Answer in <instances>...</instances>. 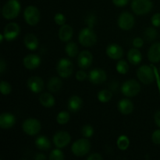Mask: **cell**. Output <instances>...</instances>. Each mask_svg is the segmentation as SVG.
Instances as JSON below:
<instances>
[{"label": "cell", "instance_id": "47", "mask_svg": "<svg viewBox=\"0 0 160 160\" xmlns=\"http://www.w3.org/2000/svg\"><path fill=\"white\" fill-rule=\"evenodd\" d=\"M46 159V156L44 154H42V153H38V154H36L35 156H34V159L36 160H44Z\"/></svg>", "mask_w": 160, "mask_h": 160}, {"label": "cell", "instance_id": "18", "mask_svg": "<svg viewBox=\"0 0 160 160\" xmlns=\"http://www.w3.org/2000/svg\"><path fill=\"white\" fill-rule=\"evenodd\" d=\"M16 117L9 112H3L0 115V127L5 130L10 129L15 125Z\"/></svg>", "mask_w": 160, "mask_h": 160}, {"label": "cell", "instance_id": "33", "mask_svg": "<svg viewBox=\"0 0 160 160\" xmlns=\"http://www.w3.org/2000/svg\"><path fill=\"white\" fill-rule=\"evenodd\" d=\"M69 120H70V113L67 111H62L56 117V121L60 125L67 124Z\"/></svg>", "mask_w": 160, "mask_h": 160}, {"label": "cell", "instance_id": "46", "mask_svg": "<svg viewBox=\"0 0 160 160\" xmlns=\"http://www.w3.org/2000/svg\"><path fill=\"white\" fill-rule=\"evenodd\" d=\"M6 69V62H5L3 59H1V60H0V72H1V73H4Z\"/></svg>", "mask_w": 160, "mask_h": 160}, {"label": "cell", "instance_id": "36", "mask_svg": "<svg viewBox=\"0 0 160 160\" xmlns=\"http://www.w3.org/2000/svg\"><path fill=\"white\" fill-rule=\"evenodd\" d=\"M0 91L1 93L4 95H7L12 92V86L7 81H2L0 83Z\"/></svg>", "mask_w": 160, "mask_h": 160}, {"label": "cell", "instance_id": "16", "mask_svg": "<svg viewBox=\"0 0 160 160\" xmlns=\"http://www.w3.org/2000/svg\"><path fill=\"white\" fill-rule=\"evenodd\" d=\"M106 55L109 56L110 59L114 60H118L120 59L123 56L124 51L123 48L118 44H111L108 45L106 50Z\"/></svg>", "mask_w": 160, "mask_h": 160}, {"label": "cell", "instance_id": "27", "mask_svg": "<svg viewBox=\"0 0 160 160\" xmlns=\"http://www.w3.org/2000/svg\"><path fill=\"white\" fill-rule=\"evenodd\" d=\"M35 145L39 150L47 151L51 148V142L46 136L41 135L36 138Z\"/></svg>", "mask_w": 160, "mask_h": 160}, {"label": "cell", "instance_id": "11", "mask_svg": "<svg viewBox=\"0 0 160 160\" xmlns=\"http://www.w3.org/2000/svg\"><path fill=\"white\" fill-rule=\"evenodd\" d=\"M53 143L56 148H63L70 144L71 141L70 134L67 131H58L53 136Z\"/></svg>", "mask_w": 160, "mask_h": 160}, {"label": "cell", "instance_id": "23", "mask_svg": "<svg viewBox=\"0 0 160 160\" xmlns=\"http://www.w3.org/2000/svg\"><path fill=\"white\" fill-rule=\"evenodd\" d=\"M73 34V30L71 26L64 24L61 26L59 31V38L62 42H67L72 38Z\"/></svg>", "mask_w": 160, "mask_h": 160}, {"label": "cell", "instance_id": "40", "mask_svg": "<svg viewBox=\"0 0 160 160\" xmlns=\"http://www.w3.org/2000/svg\"><path fill=\"white\" fill-rule=\"evenodd\" d=\"M152 141L156 145H160V129L156 130L152 134Z\"/></svg>", "mask_w": 160, "mask_h": 160}, {"label": "cell", "instance_id": "3", "mask_svg": "<svg viewBox=\"0 0 160 160\" xmlns=\"http://www.w3.org/2000/svg\"><path fill=\"white\" fill-rule=\"evenodd\" d=\"M153 7L152 0H132L131 9L136 15H145L151 12Z\"/></svg>", "mask_w": 160, "mask_h": 160}, {"label": "cell", "instance_id": "37", "mask_svg": "<svg viewBox=\"0 0 160 160\" xmlns=\"http://www.w3.org/2000/svg\"><path fill=\"white\" fill-rule=\"evenodd\" d=\"M85 23L87 26L90 28H93L96 23V17L93 13H91L87 16L85 19Z\"/></svg>", "mask_w": 160, "mask_h": 160}, {"label": "cell", "instance_id": "12", "mask_svg": "<svg viewBox=\"0 0 160 160\" xmlns=\"http://www.w3.org/2000/svg\"><path fill=\"white\" fill-rule=\"evenodd\" d=\"M20 33V28L17 23H9L6 25L3 31L4 38L7 42H12L17 38Z\"/></svg>", "mask_w": 160, "mask_h": 160}, {"label": "cell", "instance_id": "43", "mask_svg": "<svg viewBox=\"0 0 160 160\" xmlns=\"http://www.w3.org/2000/svg\"><path fill=\"white\" fill-rule=\"evenodd\" d=\"M130 0H112V2L116 6L118 7H123V6H127Z\"/></svg>", "mask_w": 160, "mask_h": 160}, {"label": "cell", "instance_id": "30", "mask_svg": "<svg viewBox=\"0 0 160 160\" xmlns=\"http://www.w3.org/2000/svg\"><path fill=\"white\" fill-rule=\"evenodd\" d=\"M98 100L102 103L108 102L112 98V92L107 89H103L98 93Z\"/></svg>", "mask_w": 160, "mask_h": 160}, {"label": "cell", "instance_id": "6", "mask_svg": "<svg viewBox=\"0 0 160 160\" xmlns=\"http://www.w3.org/2000/svg\"><path fill=\"white\" fill-rule=\"evenodd\" d=\"M137 77L139 81L144 84H152L155 81V74L150 66L143 65L137 70Z\"/></svg>", "mask_w": 160, "mask_h": 160}, {"label": "cell", "instance_id": "45", "mask_svg": "<svg viewBox=\"0 0 160 160\" xmlns=\"http://www.w3.org/2000/svg\"><path fill=\"white\" fill-rule=\"evenodd\" d=\"M154 120L156 126H157L159 128H160V110L157 111V112L155 113Z\"/></svg>", "mask_w": 160, "mask_h": 160}, {"label": "cell", "instance_id": "26", "mask_svg": "<svg viewBox=\"0 0 160 160\" xmlns=\"http://www.w3.org/2000/svg\"><path fill=\"white\" fill-rule=\"evenodd\" d=\"M39 102L41 105L45 108H51L56 104V100L52 95L48 92H44L39 96Z\"/></svg>", "mask_w": 160, "mask_h": 160}, {"label": "cell", "instance_id": "22", "mask_svg": "<svg viewBox=\"0 0 160 160\" xmlns=\"http://www.w3.org/2000/svg\"><path fill=\"white\" fill-rule=\"evenodd\" d=\"M143 56L142 52L139 51L138 48H132L128 51V59L132 65L137 66L142 62Z\"/></svg>", "mask_w": 160, "mask_h": 160}, {"label": "cell", "instance_id": "32", "mask_svg": "<svg viewBox=\"0 0 160 160\" xmlns=\"http://www.w3.org/2000/svg\"><path fill=\"white\" fill-rule=\"evenodd\" d=\"M117 147L119 148V149L122 150V151H124L128 148L130 145V140L126 135H121L118 138L117 142Z\"/></svg>", "mask_w": 160, "mask_h": 160}, {"label": "cell", "instance_id": "7", "mask_svg": "<svg viewBox=\"0 0 160 160\" xmlns=\"http://www.w3.org/2000/svg\"><path fill=\"white\" fill-rule=\"evenodd\" d=\"M56 70L59 76L62 78L70 77L73 71V64L67 58H62L59 60L56 65Z\"/></svg>", "mask_w": 160, "mask_h": 160}, {"label": "cell", "instance_id": "38", "mask_svg": "<svg viewBox=\"0 0 160 160\" xmlns=\"http://www.w3.org/2000/svg\"><path fill=\"white\" fill-rule=\"evenodd\" d=\"M66 17L65 16L63 15L62 13H56L54 17V21L55 23H56L57 25H59V26H62V25L65 24L66 23Z\"/></svg>", "mask_w": 160, "mask_h": 160}, {"label": "cell", "instance_id": "28", "mask_svg": "<svg viewBox=\"0 0 160 160\" xmlns=\"http://www.w3.org/2000/svg\"><path fill=\"white\" fill-rule=\"evenodd\" d=\"M65 52L67 56L70 58H74L79 54V48L78 45L73 42H70L65 47Z\"/></svg>", "mask_w": 160, "mask_h": 160}, {"label": "cell", "instance_id": "21", "mask_svg": "<svg viewBox=\"0 0 160 160\" xmlns=\"http://www.w3.org/2000/svg\"><path fill=\"white\" fill-rule=\"evenodd\" d=\"M148 59L150 62L156 63L160 61V42L154 43L148 52Z\"/></svg>", "mask_w": 160, "mask_h": 160}, {"label": "cell", "instance_id": "41", "mask_svg": "<svg viewBox=\"0 0 160 160\" xmlns=\"http://www.w3.org/2000/svg\"><path fill=\"white\" fill-rule=\"evenodd\" d=\"M88 74L84 70H78L76 73V79L78 81H84L87 78Z\"/></svg>", "mask_w": 160, "mask_h": 160}, {"label": "cell", "instance_id": "2", "mask_svg": "<svg viewBox=\"0 0 160 160\" xmlns=\"http://www.w3.org/2000/svg\"><path fill=\"white\" fill-rule=\"evenodd\" d=\"M78 41L80 44L84 47H92L97 42V35L93 28L88 27L83 28L78 35Z\"/></svg>", "mask_w": 160, "mask_h": 160}, {"label": "cell", "instance_id": "15", "mask_svg": "<svg viewBox=\"0 0 160 160\" xmlns=\"http://www.w3.org/2000/svg\"><path fill=\"white\" fill-rule=\"evenodd\" d=\"M27 84H28V88L30 89L31 92H32L33 93L38 94L42 92V90L44 89L45 83H44L42 78L40 77L33 76L28 80Z\"/></svg>", "mask_w": 160, "mask_h": 160}, {"label": "cell", "instance_id": "29", "mask_svg": "<svg viewBox=\"0 0 160 160\" xmlns=\"http://www.w3.org/2000/svg\"><path fill=\"white\" fill-rule=\"evenodd\" d=\"M144 37L147 42H153L158 37V31H156V28H152V27L147 28L144 32Z\"/></svg>", "mask_w": 160, "mask_h": 160}, {"label": "cell", "instance_id": "31", "mask_svg": "<svg viewBox=\"0 0 160 160\" xmlns=\"http://www.w3.org/2000/svg\"><path fill=\"white\" fill-rule=\"evenodd\" d=\"M116 69H117V71L120 74H126L129 71L130 67L127 61L123 60V59H120L117 62Z\"/></svg>", "mask_w": 160, "mask_h": 160}, {"label": "cell", "instance_id": "35", "mask_svg": "<svg viewBox=\"0 0 160 160\" xmlns=\"http://www.w3.org/2000/svg\"><path fill=\"white\" fill-rule=\"evenodd\" d=\"M64 154L59 148L53 149L49 155L48 159L51 160H62L64 159Z\"/></svg>", "mask_w": 160, "mask_h": 160}, {"label": "cell", "instance_id": "39", "mask_svg": "<svg viewBox=\"0 0 160 160\" xmlns=\"http://www.w3.org/2000/svg\"><path fill=\"white\" fill-rule=\"evenodd\" d=\"M151 22L152 24L155 28H159V27H160V12L155 13L154 15L152 17Z\"/></svg>", "mask_w": 160, "mask_h": 160}, {"label": "cell", "instance_id": "19", "mask_svg": "<svg viewBox=\"0 0 160 160\" xmlns=\"http://www.w3.org/2000/svg\"><path fill=\"white\" fill-rule=\"evenodd\" d=\"M117 108L120 113L123 115H129L134 111V104L128 98H123L118 102Z\"/></svg>", "mask_w": 160, "mask_h": 160}, {"label": "cell", "instance_id": "13", "mask_svg": "<svg viewBox=\"0 0 160 160\" xmlns=\"http://www.w3.org/2000/svg\"><path fill=\"white\" fill-rule=\"evenodd\" d=\"M92 62H93V56L91 52L88 51V50H84L78 54V67L82 70L88 69L92 66Z\"/></svg>", "mask_w": 160, "mask_h": 160}, {"label": "cell", "instance_id": "20", "mask_svg": "<svg viewBox=\"0 0 160 160\" xmlns=\"http://www.w3.org/2000/svg\"><path fill=\"white\" fill-rule=\"evenodd\" d=\"M83 100L78 95H73L70 97L67 103V108L70 112H77L82 108Z\"/></svg>", "mask_w": 160, "mask_h": 160}, {"label": "cell", "instance_id": "44", "mask_svg": "<svg viewBox=\"0 0 160 160\" xmlns=\"http://www.w3.org/2000/svg\"><path fill=\"white\" fill-rule=\"evenodd\" d=\"M88 160H102L103 157L99 154V153H92L90 156H88L87 157Z\"/></svg>", "mask_w": 160, "mask_h": 160}, {"label": "cell", "instance_id": "25", "mask_svg": "<svg viewBox=\"0 0 160 160\" xmlns=\"http://www.w3.org/2000/svg\"><path fill=\"white\" fill-rule=\"evenodd\" d=\"M62 87V81L60 78L58 77H52L50 78L47 84L48 90L52 93H56L59 92Z\"/></svg>", "mask_w": 160, "mask_h": 160}, {"label": "cell", "instance_id": "4", "mask_svg": "<svg viewBox=\"0 0 160 160\" xmlns=\"http://www.w3.org/2000/svg\"><path fill=\"white\" fill-rule=\"evenodd\" d=\"M91 149V143L88 138H81L73 142L71 147V151L74 156L82 157L87 155Z\"/></svg>", "mask_w": 160, "mask_h": 160}, {"label": "cell", "instance_id": "34", "mask_svg": "<svg viewBox=\"0 0 160 160\" xmlns=\"http://www.w3.org/2000/svg\"><path fill=\"white\" fill-rule=\"evenodd\" d=\"M94 128L93 127L89 124H86L81 128V134L85 138H90L94 134Z\"/></svg>", "mask_w": 160, "mask_h": 160}, {"label": "cell", "instance_id": "24", "mask_svg": "<svg viewBox=\"0 0 160 160\" xmlns=\"http://www.w3.org/2000/svg\"><path fill=\"white\" fill-rule=\"evenodd\" d=\"M23 44L28 49L34 51L38 47L39 41L34 34H28L23 38Z\"/></svg>", "mask_w": 160, "mask_h": 160}, {"label": "cell", "instance_id": "10", "mask_svg": "<svg viewBox=\"0 0 160 160\" xmlns=\"http://www.w3.org/2000/svg\"><path fill=\"white\" fill-rule=\"evenodd\" d=\"M119 28L123 31H129L135 23L134 16L129 12H123L118 17L117 20Z\"/></svg>", "mask_w": 160, "mask_h": 160}, {"label": "cell", "instance_id": "9", "mask_svg": "<svg viewBox=\"0 0 160 160\" xmlns=\"http://www.w3.org/2000/svg\"><path fill=\"white\" fill-rule=\"evenodd\" d=\"M42 128V125L39 120L34 118H29L24 120L22 124L23 132L30 136H34L38 134Z\"/></svg>", "mask_w": 160, "mask_h": 160}, {"label": "cell", "instance_id": "1", "mask_svg": "<svg viewBox=\"0 0 160 160\" xmlns=\"http://www.w3.org/2000/svg\"><path fill=\"white\" fill-rule=\"evenodd\" d=\"M20 3L18 0H9L5 3L2 10V17L6 20H12L18 17L20 12Z\"/></svg>", "mask_w": 160, "mask_h": 160}, {"label": "cell", "instance_id": "8", "mask_svg": "<svg viewBox=\"0 0 160 160\" xmlns=\"http://www.w3.org/2000/svg\"><path fill=\"white\" fill-rule=\"evenodd\" d=\"M23 17L28 25L35 26L39 23V20H40V11L36 6H29L25 9L23 12Z\"/></svg>", "mask_w": 160, "mask_h": 160}, {"label": "cell", "instance_id": "14", "mask_svg": "<svg viewBox=\"0 0 160 160\" xmlns=\"http://www.w3.org/2000/svg\"><path fill=\"white\" fill-rule=\"evenodd\" d=\"M107 79V74L106 71L102 69H94L89 72L88 80L93 84H101Z\"/></svg>", "mask_w": 160, "mask_h": 160}, {"label": "cell", "instance_id": "42", "mask_svg": "<svg viewBox=\"0 0 160 160\" xmlns=\"http://www.w3.org/2000/svg\"><path fill=\"white\" fill-rule=\"evenodd\" d=\"M132 45L134 48H142V47L144 45V40L142 38H139V37L135 38L133 40Z\"/></svg>", "mask_w": 160, "mask_h": 160}, {"label": "cell", "instance_id": "17", "mask_svg": "<svg viewBox=\"0 0 160 160\" xmlns=\"http://www.w3.org/2000/svg\"><path fill=\"white\" fill-rule=\"evenodd\" d=\"M41 58L36 54H29L23 59V67L28 70H35L40 66Z\"/></svg>", "mask_w": 160, "mask_h": 160}, {"label": "cell", "instance_id": "48", "mask_svg": "<svg viewBox=\"0 0 160 160\" xmlns=\"http://www.w3.org/2000/svg\"><path fill=\"white\" fill-rule=\"evenodd\" d=\"M159 73H160V66H159Z\"/></svg>", "mask_w": 160, "mask_h": 160}, {"label": "cell", "instance_id": "5", "mask_svg": "<svg viewBox=\"0 0 160 160\" xmlns=\"http://www.w3.org/2000/svg\"><path fill=\"white\" fill-rule=\"evenodd\" d=\"M121 92L126 97H134L141 92V85L136 80H128L121 85Z\"/></svg>", "mask_w": 160, "mask_h": 160}]
</instances>
